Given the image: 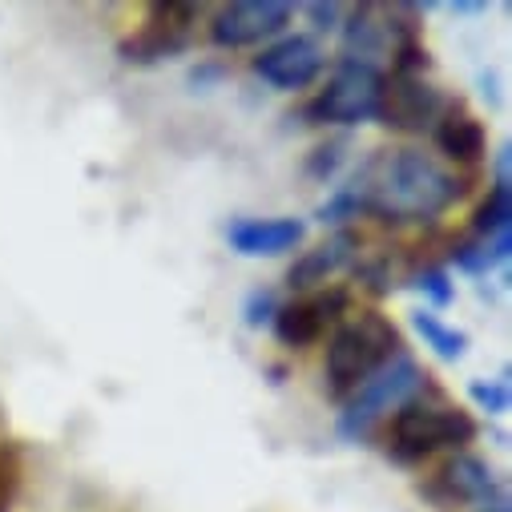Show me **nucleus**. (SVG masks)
<instances>
[{"mask_svg":"<svg viewBox=\"0 0 512 512\" xmlns=\"http://www.w3.org/2000/svg\"><path fill=\"white\" fill-rule=\"evenodd\" d=\"M355 206L383 222H428L460 198V182L420 150H379L347 186Z\"/></svg>","mask_w":512,"mask_h":512,"instance_id":"nucleus-1","label":"nucleus"},{"mask_svg":"<svg viewBox=\"0 0 512 512\" xmlns=\"http://www.w3.org/2000/svg\"><path fill=\"white\" fill-rule=\"evenodd\" d=\"M400 355V331L375 315L363 311L351 323L335 327L331 343H327V379L335 396H351L363 379H371L388 359Z\"/></svg>","mask_w":512,"mask_h":512,"instance_id":"nucleus-2","label":"nucleus"},{"mask_svg":"<svg viewBox=\"0 0 512 512\" xmlns=\"http://www.w3.org/2000/svg\"><path fill=\"white\" fill-rule=\"evenodd\" d=\"M476 436V424L460 408H432V404H404L392 420V460L420 464L440 448H460Z\"/></svg>","mask_w":512,"mask_h":512,"instance_id":"nucleus-3","label":"nucleus"},{"mask_svg":"<svg viewBox=\"0 0 512 512\" xmlns=\"http://www.w3.org/2000/svg\"><path fill=\"white\" fill-rule=\"evenodd\" d=\"M420 388H424V371H420L408 355L388 359L371 379H363L359 388L351 392V404H347V412H343V420H339L343 436L363 440L379 416H388L392 408H404Z\"/></svg>","mask_w":512,"mask_h":512,"instance_id":"nucleus-4","label":"nucleus"},{"mask_svg":"<svg viewBox=\"0 0 512 512\" xmlns=\"http://www.w3.org/2000/svg\"><path fill=\"white\" fill-rule=\"evenodd\" d=\"M379 93H383V73L375 65H359V61H343L327 85L319 89V97L311 101V117L319 125H359L367 117H375L379 109Z\"/></svg>","mask_w":512,"mask_h":512,"instance_id":"nucleus-5","label":"nucleus"},{"mask_svg":"<svg viewBox=\"0 0 512 512\" xmlns=\"http://www.w3.org/2000/svg\"><path fill=\"white\" fill-rule=\"evenodd\" d=\"M375 117L383 125H392V130H400V134H424L432 121L444 117V93L436 85H428L420 73L383 77Z\"/></svg>","mask_w":512,"mask_h":512,"instance_id":"nucleus-6","label":"nucleus"},{"mask_svg":"<svg viewBox=\"0 0 512 512\" xmlns=\"http://www.w3.org/2000/svg\"><path fill=\"white\" fill-rule=\"evenodd\" d=\"M291 21L287 0H234V5L218 9L210 21V41L218 49H246V45H263L279 37Z\"/></svg>","mask_w":512,"mask_h":512,"instance_id":"nucleus-7","label":"nucleus"},{"mask_svg":"<svg viewBox=\"0 0 512 512\" xmlns=\"http://www.w3.org/2000/svg\"><path fill=\"white\" fill-rule=\"evenodd\" d=\"M194 17H198L194 5H154L146 29L121 45V57L138 61V65H154V61H166V57H178L190 45Z\"/></svg>","mask_w":512,"mask_h":512,"instance_id":"nucleus-8","label":"nucleus"},{"mask_svg":"<svg viewBox=\"0 0 512 512\" xmlns=\"http://www.w3.org/2000/svg\"><path fill=\"white\" fill-rule=\"evenodd\" d=\"M254 73L275 89H307L323 73V49L311 37H283L254 57Z\"/></svg>","mask_w":512,"mask_h":512,"instance_id":"nucleus-9","label":"nucleus"},{"mask_svg":"<svg viewBox=\"0 0 512 512\" xmlns=\"http://www.w3.org/2000/svg\"><path fill=\"white\" fill-rule=\"evenodd\" d=\"M307 226L299 218H238L230 222L226 238L238 254L246 259H275V254H287L303 242Z\"/></svg>","mask_w":512,"mask_h":512,"instance_id":"nucleus-10","label":"nucleus"},{"mask_svg":"<svg viewBox=\"0 0 512 512\" xmlns=\"http://www.w3.org/2000/svg\"><path fill=\"white\" fill-rule=\"evenodd\" d=\"M347 307V291H331V295H315V299H299V303H287L279 307L271 319H275V335L283 347H311L323 327Z\"/></svg>","mask_w":512,"mask_h":512,"instance_id":"nucleus-11","label":"nucleus"},{"mask_svg":"<svg viewBox=\"0 0 512 512\" xmlns=\"http://www.w3.org/2000/svg\"><path fill=\"white\" fill-rule=\"evenodd\" d=\"M359 254V238L351 234V230H343V234H335V238H327L323 246H315V250H307L303 259L291 267V275H287V283L295 287V291H311V287H319V283H327L331 275H339L351 259Z\"/></svg>","mask_w":512,"mask_h":512,"instance_id":"nucleus-12","label":"nucleus"},{"mask_svg":"<svg viewBox=\"0 0 512 512\" xmlns=\"http://www.w3.org/2000/svg\"><path fill=\"white\" fill-rule=\"evenodd\" d=\"M440 484H444V492L452 496V500H472V504H496V496H500V480H496V472L484 464V460H476V456H456L444 472H440Z\"/></svg>","mask_w":512,"mask_h":512,"instance_id":"nucleus-13","label":"nucleus"},{"mask_svg":"<svg viewBox=\"0 0 512 512\" xmlns=\"http://www.w3.org/2000/svg\"><path fill=\"white\" fill-rule=\"evenodd\" d=\"M436 146H440L452 162L472 166V162L484 158L488 138H484V125H480L468 109H448V113L440 117V125H436Z\"/></svg>","mask_w":512,"mask_h":512,"instance_id":"nucleus-14","label":"nucleus"},{"mask_svg":"<svg viewBox=\"0 0 512 512\" xmlns=\"http://www.w3.org/2000/svg\"><path fill=\"white\" fill-rule=\"evenodd\" d=\"M476 238L496 242L504 254L512 246V194H508V178H496V186L488 190L484 206L476 210Z\"/></svg>","mask_w":512,"mask_h":512,"instance_id":"nucleus-15","label":"nucleus"},{"mask_svg":"<svg viewBox=\"0 0 512 512\" xmlns=\"http://www.w3.org/2000/svg\"><path fill=\"white\" fill-rule=\"evenodd\" d=\"M412 323H416V331L424 335V343L440 355V359H448V363H456L460 355H464V347H468V335L464 331H456V327H448L440 315H432V311H420V315H412Z\"/></svg>","mask_w":512,"mask_h":512,"instance_id":"nucleus-16","label":"nucleus"},{"mask_svg":"<svg viewBox=\"0 0 512 512\" xmlns=\"http://www.w3.org/2000/svg\"><path fill=\"white\" fill-rule=\"evenodd\" d=\"M452 259H456L464 271H472V275H484V271H492L496 263H504L508 254H504L496 242H488V238H472V242H460V246L452 250Z\"/></svg>","mask_w":512,"mask_h":512,"instance_id":"nucleus-17","label":"nucleus"},{"mask_svg":"<svg viewBox=\"0 0 512 512\" xmlns=\"http://www.w3.org/2000/svg\"><path fill=\"white\" fill-rule=\"evenodd\" d=\"M21 476H25V464H21V448L0 440V512H13V500L21 492Z\"/></svg>","mask_w":512,"mask_h":512,"instance_id":"nucleus-18","label":"nucleus"},{"mask_svg":"<svg viewBox=\"0 0 512 512\" xmlns=\"http://www.w3.org/2000/svg\"><path fill=\"white\" fill-rule=\"evenodd\" d=\"M468 396L488 412V416H504L508 412V383L504 379H476L472 388H468Z\"/></svg>","mask_w":512,"mask_h":512,"instance_id":"nucleus-19","label":"nucleus"},{"mask_svg":"<svg viewBox=\"0 0 512 512\" xmlns=\"http://www.w3.org/2000/svg\"><path fill=\"white\" fill-rule=\"evenodd\" d=\"M416 287H420L436 307L452 303V295H456V291H452V283H448V275H444V271H436V267H432V271H424V275L416 279Z\"/></svg>","mask_w":512,"mask_h":512,"instance_id":"nucleus-20","label":"nucleus"},{"mask_svg":"<svg viewBox=\"0 0 512 512\" xmlns=\"http://www.w3.org/2000/svg\"><path fill=\"white\" fill-rule=\"evenodd\" d=\"M267 311H279V307H275V295H271V291H254L250 303H246V323H250V327H259L263 319H271Z\"/></svg>","mask_w":512,"mask_h":512,"instance_id":"nucleus-21","label":"nucleus"},{"mask_svg":"<svg viewBox=\"0 0 512 512\" xmlns=\"http://www.w3.org/2000/svg\"><path fill=\"white\" fill-rule=\"evenodd\" d=\"M339 150H343V146H323V150H315L311 174H331V170L339 166Z\"/></svg>","mask_w":512,"mask_h":512,"instance_id":"nucleus-22","label":"nucleus"},{"mask_svg":"<svg viewBox=\"0 0 512 512\" xmlns=\"http://www.w3.org/2000/svg\"><path fill=\"white\" fill-rule=\"evenodd\" d=\"M307 13L315 17V29H335L339 25V5H307Z\"/></svg>","mask_w":512,"mask_h":512,"instance_id":"nucleus-23","label":"nucleus"},{"mask_svg":"<svg viewBox=\"0 0 512 512\" xmlns=\"http://www.w3.org/2000/svg\"><path fill=\"white\" fill-rule=\"evenodd\" d=\"M480 512H508L504 504H488V508H480Z\"/></svg>","mask_w":512,"mask_h":512,"instance_id":"nucleus-24","label":"nucleus"},{"mask_svg":"<svg viewBox=\"0 0 512 512\" xmlns=\"http://www.w3.org/2000/svg\"><path fill=\"white\" fill-rule=\"evenodd\" d=\"M0 436H5V408H0Z\"/></svg>","mask_w":512,"mask_h":512,"instance_id":"nucleus-25","label":"nucleus"}]
</instances>
